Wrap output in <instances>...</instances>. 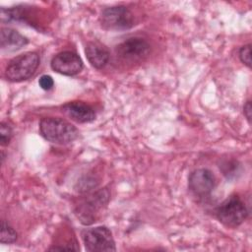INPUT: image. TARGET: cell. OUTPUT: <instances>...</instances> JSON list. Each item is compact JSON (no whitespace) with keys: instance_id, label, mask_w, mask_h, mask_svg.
Instances as JSON below:
<instances>
[{"instance_id":"6da1fadb","label":"cell","mask_w":252,"mask_h":252,"mask_svg":"<svg viewBox=\"0 0 252 252\" xmlns=\"http://www.w3.org/2000/svg\"><path fill=\"white\" fill-rule=\"evenodd\" d=\"M40 135L48 142L66 145L77 139L78 129L65 119L45 117L39 122Z\"/></svg>"},{"instance_id":"7a4b0ae2","label":"cell","mask_w":252,"mask_h":252,"mask_svg":"<svg viewBox=\"0 0 252 252\" xmlns=\"http://www.w3.org/2000/svg\"><path fill=\"white\" fill-rule=\"evenodd\" d=\"M36 52H26L14 57L5 69V77L11 82H22L31 78L39 65Z\"/></svg>"},{"instance_id":"3957f363","label":"cell","mask_w":252,"mask_h":252,"mask_svg":"<svg viewBox=\"0 0 252 252\" xmlns=\"http://www.w3.org/2000/svg\"><path fill=\"white\" fill-rule=\"evenodd\" d=\"M248 212L243 201L237 196H231L222 202L216 211L220 222L227 227L239 226L247 218Z\"/></svg>"},{"instance_id":"277c9868","label":"cell","mask_w":252,"mask_h":252,"mask_svg":"<svg viewBox=\"0 0 252 252\" xmlns=\"http://www.w3.org/2000/svg\"><path fill=\"white\" fill-rule=\"evenodd\" d=\"M100 25L105 30L124 31L134 26V16L125 6H113L101 11Z\"/></svg>"},{"instance_id":"5b68a950","label":"cell","mask_w":252,"mask_h":252,"mask_svg":"<svg viewBox=\"0 0 252 252\" xmlns=\"http://www.w3.org/2000/svg\"><path fill=\"white\" fill-rule=\"evenodd\" d=\"M82 238L87 251L102 252L116 250L112 233L106 226L88 228L84 230Z\"/></svg>"},{"instance_id":"8992f818","label":"cell","mask_w":252,"mask_h":252,"mask_svg":"<svg viewBox=\"0 0 252 252\" xmlns=\"http://www.w3.org/2000/svg\"><path fill=\"white\" fill-rule=\"evenodd\" d=\"M109 193L106 189H100L86 197L76 209V215L84 224H91L94 221L95 216L108 202Z\"/></svg>"},{"instance_id":"52a82bcc","label":"cell","mask_w":252,"mask_h":252,"mask_svg":"<svg viewBox=\"0 0 252 252\" xmlns=\"http://www.w3.org/2000/svg\"><path fill=\"white\" fill-rule=\"evenodd\" d=\"M116 55L125 62H138L150 53V44L141 37H131L116 46Z\"/></svg>"},{"instance_id":"ba28073f","label":"cell","mask_w":252,"mask_h":252,"mask_svg":"<svg viewBox=\"0 0 252 252\" xmlns=\"http://www.w3.org/2000/svg\"><path fill=\"white\" fill-rule=\"evenodd\" d=\"M50 65L53 71L65 76L77 75L83 69L82 59L72 51L59 52L53 56Z\"/></svg>"},{"instance_id":"9c48e42d","label":"cell","mask_w":252,"mask_h":252,"mask_svg":"<svg viewBox=\"0 0 252 252\" xmlns=\"http://www.w3.org/2000/svg\"><path fill=\"white\" fill-rule=\"evenodd\" d=\"M215 185V175L207 168L194 170L188 178V187L197 196H206L210 194Z\"/></svg>"},{"instance_id":"30bf717a","label":"cell","mask_w":252,"mask_h":252,"mask_svg":"<svg viewBox=\"0 0 252 252\" xmlns=\"http://www.w3.org/2000/svg\"><path fill=\"white\" fill-rule=\"evenodd\" d=\"M63 113L77 123H88L95 118L94 108L83 101H71L63 105Z\"/></svg>"},{"instance_id":"8fae6325","label":"cell","mask_w":252,"mask_h":252,"mask_svg":"<svg viewBox=\"0 0 252 252\" xmlns=\"http://www.w3.org/2000/svg\"><path fill=\"white\" fill-rule=\"evenodd\" d=\"M1 49L3 51L13 52L21 49L28 44V39L17 31L10 28H2L0 32Z\"/></svg>"},{"instance_id":"7c38bea8","label":"cell","mask_w":252,"mask_h":252,"mask_svg":"<svg viewBox=\"0 0 252 252\" xmlns=\"http://www.w3.org/2000/svg\"><path fill=\"white\" fill-rule=\"evenodd\" d=\"M85 52L91 65L96 69L103 68L109 60L108 50L98 42H89Z\"/></svg>"},{"instance_id":"4fadbf2b","label":"cell","mask_w":252,"mask_h":252,"mask_svg":"<svg viewBox=\"0 0 252 252\" xmlns=\"http://www.w3.org/2000/svg\"><path fill=\"white\" fill-rule=\"evenodd\" d=\"M18 234L16 230L5 220L1 221V236L0 242L3 244H11L17 240Z\"/></svg>"},{"instance_id":"5bb4252c","label":"cell","mask_w":252,"mask_h":252,"mask_svg":"<svg viewBox=\"0 0 252 252\" xmlns=\"http://www.w3.org/2000/svg\"><path fill=\"white\" fill-rule=\"evenodd\" d=\"M12 138L11 126L6 122H1L0 124V143L2 146H7Z\"/></svg>"},{"instance_id":"9a60e30c","label":"cell","mask_w":252,"mask_h":252,"mask_svg":"<svg viewBox=\"0 0 252 252\" xmlns=\"http://www.w3.org/2000/svg\"><path fill=\"white\" fill-rule=\"evenodd\" d=\"M239 58L243 64L247 67H251V52H250V44H246L242 46L239 50Z\"/></svg>"},{"instance_id":"2e32d148","label":"cell","mask_w":252,"mask_h":252,"mask_svg":"<svg viewBox=\"0 0 252 252\" xmlns=\"http://www.w3.org/2000/svg\"><path fill=\"white\" fill-rule=\"evenodd\" d=\"M38 84L42 90L48 91L53 87L54 82H53V79L49 75H42L38 80Z\"/></svg>"},{"instance_id":"e0dca14e","label":"cell","mask_w":252,"mask_h":252,"mask_svg":"<svg viewBox=\"0 0 252 252\" xmlns=\"http://www.w3.org/2000/svg\"><path fill=\"white\" fill-rule=\"evenodd\" d=\"M243 113L246 117V119L248 120V122L250 123L251 121V113H252V110H251V102L250 100H247L246 103L244 104V107H243Z\"/></svg>"}]
</instances>
